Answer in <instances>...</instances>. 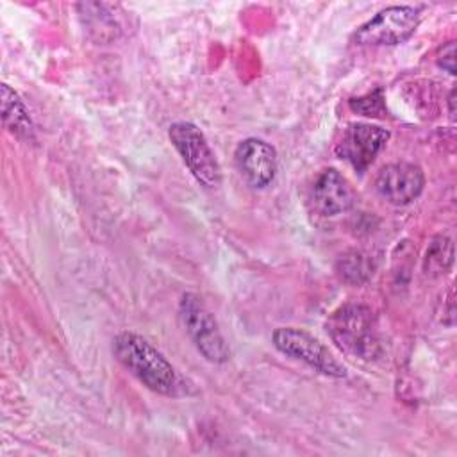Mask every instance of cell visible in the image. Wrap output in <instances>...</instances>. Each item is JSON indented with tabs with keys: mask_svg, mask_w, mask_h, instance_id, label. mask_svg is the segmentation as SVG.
Wrapping results in <instances>:
<instances>
[{
	"mask_svg": "<svg viewBox=\"0 0 457 457\" xmlns=\"http://www.w3.org/2000/svg\"><path fill=\"white\" fill-rule=\"evenodd\" d=\"M425 186L423 170L414 162H391L380 168L375 179V189L382 200L391 205H407L414 202Z\"/></svg>",
	"mask_w": 457,
	"mask_h": 457,
	"instance_id": "obj_8",
	"label": "cell"
},
{
	"mask_svg": "<svg viewBox=\"0 0 457 457\" xmlns=\"http://www.w3.org/2000/svg\"><path fill=\"white\" fill-rule=\"evenodd\" d=\"M168 137L187 166L189 173L204 187H218L221 182L220 162L205 134L191 121H175L168 129Z\"/></svg>",
	"mask_w": 457,
	"mask_h": 457,
	"instance_id": "obj_3",
	"label": "cell"
},
{
	"mask_svg": "<svg viewBox=\"0 0 457 457\" xmlns=\"http://www.w3.org/2000/svg\"><path fill=\"white\" fill-rule=\"evenodd\" d=\"M179 316L193 345L209 362L221 364L228 361L230 350L220 332L218 321L200 296L193 293L182 295L179 303Z\"/></svg>",
	"mask_w": 457,
	"mask_h": 457,
	"instance_id": "obj_4",
	"label": "cell"
},
{
	"mask_svg": "<svg viewBox=\"0 0 457 457\" xmlns=\"http://www.w3.org/2000/svg\"><path fill=\"white\" fill-rule=\"evenodd\" d=\"M350 109L362 114V116H368V118H380L386 114V102H384V91L380 87L362 95V96H357V98H352L348 102Z\"/></svg>",
	"mask_w": 457,
	"mask_h": 457,
	"instance_id": "obj_15",
	"label": "cell"
},
{
	"mask_svg": "<svg viewBox=\"0 0 457 457\" xmlns=\"http://www.w3.org/2000/svg\"><path fill=\"white\" fill-rule=\"evenodd\" d=\"M271 341L280 353L298 359L323 375L337 378L346 375V368L328 352V348L302 328L278 327L275 328Z\"/></svg>",
	"mask_w": 457,
	"mask_h": 457,
	"instance_id": "obj_6",
	"label": "cell"
},
{
	"mask_svg": "<svg viewBox=\"0 0 457 457\" xmlns=\"http://www.w3.org/2000/svg\"><path fill=\"white\" fill-rule=\"evenodd\" d=\"M2 121L7 132L18 139L29 141L34 137V125L29 111L20 95L9 84H2Z\"/></svg>",
	"mask_w": 457,
	"mask_h": 457,
	"instance_id": "obj_12",
	"label": "cell"
},
{
	"mask_svg": "<svg viewBox=\"0 0 457 457\" xmlns=\"http://www.w3.org/2000/svg\"><path fill=\"white\" fill-rule=\"evenodd\" d=\"M234 159L241 177L255 189L270 186L277 175V150L262 139H243L234 152Z\"/></svg>",
	"mask_w": 457,
	"mask_h": 457,
	"instance_id": "obj_9",
	"label": "cell"
},
{
	"mask_svg": "<svg viewBox=\"0 0 457 457\" xmlns=\"http://www.w3.org/2000/svg\"><path fill=\"white\" fill-rule=\"evenodd\" d=\"M77 9L80 11V18L84 20V25L87 27V30L96 34L100 41L112 39L121 30V20L116 12L121 9L120 5L87 2V4H79Z\"/></svg>",
	"mask_w": 457,
	"mask_h": 457,
	"instance_id": "obj_11",
	"label": "cell"
},
{
	"mask_svg": "<svg viewBox=\"0 0 457 457\" xmlns=\"http://www.w3.org/2000/svg\"><path fill=\"white\" fill-rule=\"evenodd\" d=\"M311 202L318 214L337 216L350 211L355 204V193L343 173L334 168L323 170L314 180Z\"/></svg>",
	"mask_w": 457,
	"mask_h": 457,
	"instance_id": "obj_10",
	"label": "cell"
},
{
	"mask_svg": "<svg viewBox=\"0 0 457 457\" xmlns=\"http://www.w3.org/2000/svg\"><path fill=\"white\" fill-rule=\"evenodd\" d=\"M327 332L332 343L352 359L373 361L382 350L377 318L370 307L361 303L336 309L327 320Z\"/></svg>",
	"mask_w": 457,
	"mask_h": 457,
	"instance_id": "obj_2",
	"label": "cell"
},
{
	"mask_svg": "<svg viewBox=\"0 0 457 457\" xmlns=\"http://www.w3.org/2000/svg\"><path fill=\"white\" fill-rule=\"evenodd\" d=\"M421 14L412 5H391L362 23L353 41L362 46H391L407 41L420 27Z\"/></svg>",
	"mask_w": 457,
	"mask_h": 457,
	"instance_id": "obj_5",
	"label": "cell"
},
{
	"mask_svg": "<svg viewBox=\"0 0 457 457\" xmlns=\"http://www.w3.org/2000/svg\"><path fill=\"white\" fill-rule=\"evenodd\" d=\"M453 262V245L446 236H437L432 239L425 255V273L437 277L445 275Z\"/></svg>",
	"mask_w": 457,
	"mask_h": 457,
	"instance_id": "obj_14",
	"label": "cell"
},
{
	"mask_svg": "<svg viewBox=\"0 0 457 457\" xmlns=\"http://www.w3.org/2000/svg\"><path fill=\"white\" fill-rule=\"evenodd\" d=\"M389 139V130L373 123H352L345 129L339 143L336 145V155L346 161L353 170L364 171Z\"/></svg>",
	"mask_w": 457,
	"mask_h": 457,
	"instance_id": "obj_7",
	"label": "cell"
},
{
	"mask_svg": "<svg viewBox=\"0 0 457 457\" xmlns=\"http://www.w3.org/2000/svg\"><path fill=\"white\" fill-rule=\"evenodd\" d=\"M336 271L348 284H362L371 277L373 262L364 252L350 250L337 259Z\"/></svg>",
	"mask_w": 457,
	"mask_h": 457,
	"instance_id": "obj_13",
	"label": "cell"
},
{
	"mask_svg": "<svg viewBox=\"0 0 457 457\" xmlns=\"http://www.w3.org/2000/svg\"><path fill=\"white\" fill-rule=\"evenodd\" d=\"M112 352L118 362L148 389L168 396L177 393L179 377L175 368L139 334L129 330L120 332L112 339Z\"/></svg>",
	"mask_w": 457,
	"mask_h": 457,
	"instance_id": "obj_1",
	"label": "cell"
},
{
	"mask_svg": "<svg viewBox=\"0 0 457 457\" xmlns=\"http://www.w3.org/2000/svg\"><path fill=\"white\" fill-rule=\"evenodd\" d=\"M437 64L450 75L455 73V43L448 41L437 54Z\"/></svg>",
	"mask_w": 457,
	"mask_h": 457,
	"instance_id": "obj_16",
	"label": "cell"
},
{
	"mask_svg": "<svg viewBox=\"0 0 457 457\" xmlns=\"http://www.w3.org/2000/svg\"><path fill=\"white\" fill-rule=\"evenodd\" d=\"M453 104H455V89H452L450 95H448V112H450V118H452V120L455 118V107H453Z\"/></svg>",
	"mask_w": 457,
	"mask_h": 457,
	"instance_id": "obj_17",
	"label": "cell"
}]
</instances>
